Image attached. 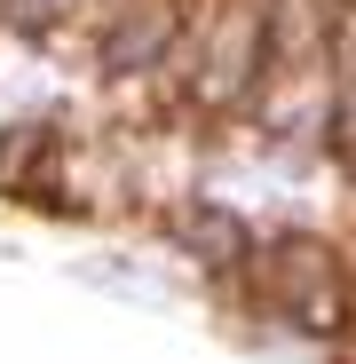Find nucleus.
<instances>
[{"label":"nucleus","mask_w":356,"mask_h":364,"mask_svg":"<svg viewBox=\"0 0 356 364\" xmlns=\"http://www.w3.org/2000/svg\"><path fill=\"white\" fill-rule=\"evenodd\" d=\"M246 293L261 309L309 325V333H340L348 325V269L333 262L325 237H261L246 254Z\"/></svg>","instance_id":"f03ea898"},{"label":"nucleus","mask_w":356,"mask_h":364,"mask_svg":"<svg viewBox=\"0 0 356 364\" xmlns=\"http://www.w3.org/2000/svg\"><path fill=\"white\" fill-rule=\"evenodd\" d=\"M183 237H190V246H198L206 262H246V254H254L246 222H237V214H214V206H198V214L183 222Z\"/></svg>","instance_id":"20e7f679"},{"label":"nucleus","mask_w":356,"mask_h":364,"mask_svg":"<svg viewBox=\"0 0 356 364\" xmlns=\"http://www.w3.org/2000/svg\"><path fill=\"white\" fill-rule=\"evenodd\" d=\"M40 159H55V127L48 119H24V127L0 135V191H24L40 174Z\"/></svg>","instance_id":"7ed1b4c3"},{"label":"nucleus","mask_w":356,"mask_h":364,"mask_svg":"<svg viewBox=\"0 0 356 364\" xmlns=\"http://www.w3.org/2000/svg\"><path fill=\"white\" fill-rule=\"evenodd\" d=\"M277 64V16L269 0H214L190 40H174V80L198 111H237Z\"/></svg>","instance_id":"f257e3e1"}]
</instances>
